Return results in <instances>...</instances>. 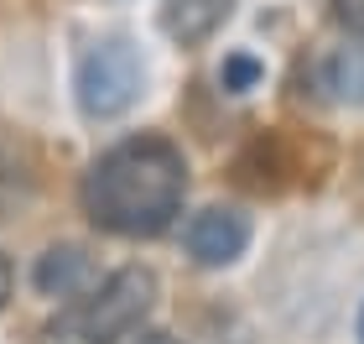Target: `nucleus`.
<instances>
[{
  "label": "nucleus",
  "mask_w": 364,
  "mask_h": 344,
  "mask_svg": "<svg viewBox=\"0 0 364 344\" xmlns=\"http://www.w3.org/2000/svg\"><path fill=\"white\" fill-rule=\"evenodd\" d=\"M84 209L109 235H161L188 193V162L161 136H130L84 172Z\"/></svg>",
  "instance_id": "obj_1"
},
{
  "label": "nucleus",
  "mask_w": 364,
  "mask_h": 344,
  "mask_svg": "<svg viewBox=\"0 0 364 344\" xmlns=\"http://www.w3.org/2000/svg\"><path fill=\"white\" fill-rule=\"evenodd\" d=\"M151 303H156V276L146 266H125V271H114L84 308H73V313H63L58 323H47L42 344H120L125 334L141 329V318L151 313Z\"/></svg>",
  "instance_id": "obj_2"
},
{
  "label": "nucleus",
  "mask_w": 364,
  "mask_h": 344,
  "mask_svg": "<svg viewBox=\"0 0 364 344\" xmlns=\"http://www.w3.org/2000/svg\"><path fill=\"white\" fill-rule=\"evenodd\" d=\"M73 94H78V110L94 115V120H109V115H125L141 94V53L120 37L109 42H94L84 58H78V73H73Z\"/></svg>",
  "instance_id": "obj_3"
},
{
  "label": "nucleus",
  "mask_w": 364,
  "mask_h": 344,
  "mask_svg": "<svg viewBox=\"0 0 364 344\" xmlns=\"http://www.w3.org/2000/svg\"><path fill=\"white\" fill-rule=\"evenodd\" d=\"M182 240H188V256L198 266H229L250 245V219L235 214V209H203V214L188 219Z\"/></svg>",
  "instance_id": "obj_4"
},
{
  "label": "nucleus",
  "mask_w": 364,
  "mask_h": 344,
  "mask_svg": "<svg viewBox=\"0 0 364 344\" xmlns=\"http://www.w3.org/2000/svg\"><path fill=\"white\" fill-rule=\"evenodd\" d=\"M224 16H229V0H167L161 6V31L172 42L193 47V42L213 37L224 26Z\"/></svg>",
  "instance_id": "obj_5"
},
{
  "label": "nucleus",
  "mask_w": 364,
  "mask_h": 344,
  "mask_svg": "<svg viewBox=\"0 0 364 344\" xmlns=\"http://www.w3.org/2000/svg\"><path fill=\"white\" fill-rule=\"evenodd\" d=\"M31 282H37L42 298H73V292L89 282V256H84V245H53L47 256H37Z\"/></svg>",
  "instance_id": "obj_6"
},
{
  "label": "nucleus",
  "mask_w": 364,
  "mask_h": 344,
  "mask_svg": "<svg viewBox=\"0 0 364 344\" xmlns=\"http://www.w3.org/2000/svg\"><path fill=\"white\" fill-rule=\"evenodd\" d=\"M318 84L333 105H364V47H338L318 68Z\"/></svg>",
  "instance_id": "obj_7"
},
{
  "label": "nucleus",
  "mask_w": 364,
  "mask_h": 344,
  "mask_svg": "<svg viewBox=\"0 0 364 344\" xmlns=\"http://www.w3.org/2000/svg\"><path fill=\"white\" fill-rule=\"evenodd\" d=\"M260 78V63L255 58H245V53H235V58H224V68H219V84L229 89V94H245Z\"/></svg>",
  "instance_id": "obj_8"
},
{
  "label": "nucleus",
  "mask_w": 364,
  "mask_h": 344,
  "mask_svg": "<svg viewBox=\"0 0 364 344\" xmlns=\"http://www.w3.org/2000/svg\"><path fill=\"white\" fill-rule=\"evenodd\" d=\"M333 16L354 31V37H364V0H333Z\"/></svg>",
  "instance_id": "obj_9"
},
{
  "label": "nucleus",
  "mask_w": 364,
  "mask_h": 344,
  "mask_svg": "<svg viewBox=\"0 0 364 344\" xmlns=\"http://www.w3.org/2000/svg\"><path fill=\"white\" fill-rule=\"evenodd\" d=\"M6 298H11V261L0 256V308H6Z\"/></svg>",
  "instance_id": "obj_10"
},
{
  "label": "nucleus",
  "mask_w": 364,
  "mask_h": 344,
  "mask_svg": "<svg viewBox=\"0 0 364 344\" xmlns=\"http://www.w3.org/2000/svg\"><path fill=\"white\" fill-rule=\"evenodd\" d=\"M136 344H182V339H172V334H161V329H151V334H141Z\"/></svg>",
  "instance_id": "obj_11"
},
{
  "label": "nucleus",
  "mask_w": 364,
  "mask_h": 344,
  "mask_svg": "<svg viewBox=\"0 0 364 344\" xmlns=\"http://www.w3.org/2000/svg\"><path fill=\"white\" fill-rule=\"evenodd\" d=\"M359 339H364V313H359Z\"/></svg>",
  "instance_id": "obj_12"
}]
</instances>
